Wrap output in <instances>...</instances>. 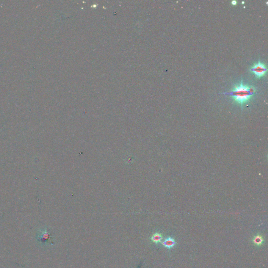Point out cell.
I'll use <instances>...</instances> for the list:
<instances>
[{
  "instance_id": "6da1fadb",
  "label": "cell",
  "mask_w": 268,
  "mask_h": 268,
  "mask_svg": "<svg viewBox=\"0 0 268 268\" xmlns=\"http://www.w3.org/2000/svg\"><path fill=\"white\" fill-rule=\"evenodd\" d=\"M255 93V87L253 86L245 85L242 83L240 85L236 86L230 92L222 94L231 95L235 102L243 105L248 103Z\"/></svg>"
},
{
  "instance_id": "7a4b0ae2",
  "label": "cell",
  "mask_w": 268,
  "mask_h": 268,
  "mask_svg": "<svg viewBox=\"0 0 268 268\" xmlns=\"http://www.w3.org/2000/svg\"><path fill=\"white\" fill-rule=\"evenodd\" d=\"M251 72L257 78L260 79L264 76L267 72L266 65L259 61L250 68Z\"/></svg>"
},
{
  "instance_id": "3957f363",
  "label": "cell",
  "mask_w": 268,
  "mask_h": 268,
  "mask_svg": "<svg viewBox=\"0 0 268 268\" xmlns=\"http://www.w3.org/2000/svg\"><path fill=\"white\" fill-rule=\"evenodd\" d=\"M51 237L50 233L48 232L47 228H45L39 231L37 235V240L40 244L46 245L48 244Z\"/></svg>"
},
{
  "instance_id": "277c9868",
  "label": "cell",
  "mask_w": 268,
  "mask_h": 268,
  "mask_svg": "<svg viewBox=\"0 0 268 268\" xmlns=\"http://www.w3.org/2000/svg\"><path fill=\"white\" fill-rule=\"evenodd\" d=\"M176 244H177V242H175V240L171 237L167 238L166 239L162 242V245L169 249H172L176 245Z\"/></svg>"
},
{
  "instance_id": "5b68a950",
  "label": "cell",
  "mask_w": 268,
  "mask_h": 268,
  "mask_svg": "<svg viewBox=\"0 0 268 268\" xmlns=\"http://www.w3.org/2000/svg\"><path fill=\"white\" fill-rule=\"evenodd\" d=\"M264 240L262 236L258 234L255 236L253 238V242L255 246L260 247L264 244Z\"/></svg>"
},
{
  "instance_id": "8992f818",
  "label": "cell",
  "mask_w": 268,
  "mask_h": 268,
  "mask_svg": "<svg viewBox=\"0 0 268 268\" xmlns=\"http://www.w3.org/2000/svg\"><path fill=\"white\" fill-rule=\"evenodd\" d=\"M151 239L152 240L153 242H154L156 244L161 243L162 239V236L160 233H156L155 234L153 235V236L151 238Z\"/></svg>"
},
{
  "instance_id": "52a82bcc",
  "label": "cell",
  "mask_w": 268,
  "mask_h": 268,
  "mask_svg": "<svg viewBox=\"0 0 268 268\" xmlns=\"http://www.w3.org/2000/svg\"><path fill=\"white\" fill-rule=\"evenodd\" d=\"M231 3H232V4L233 5H236V3H237V2H236V1H232Z\"/></svg>"
}]
</instances>
